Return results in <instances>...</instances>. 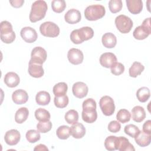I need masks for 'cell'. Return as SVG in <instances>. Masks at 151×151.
<instances>
[{"mask_svg":"<svg viewBox=\"0 0 151 151\" xmlns=\"http://www.w3.org/2000/svg\"><path fill=\"white\" fill-rule=\"evenodd\" d=\"M48 6L45 1L38 0L35 1L31 6L29 18L31 22H35L43 19L46 14Z\"/></svg>","mask_w":151,"mask_h":151,"instance_id":"6da1fadb","label":"cell"},{"mask_svg":"<svg viewBox=\"0 0 151 151\" xmlns=\"http://www.w3.org/2000/svg\"><path fill=\"white\" fill-rule=\"evenodd\" d=\"M94 31L90 27H83L78 29L73 30L70 35L71 41L75 44H81L84 41L93 38Z\"/></svg>","mask_w":151,"mask_h":151,"instance_id":"7a4b0ae2","label":"cell"},{"mask_svg":"<svg viewBox=\"0 0 151 151\" xmlns=\"http://www.w3.org/2000/svg\"><path fill=\"white\" fill-rule=\"evenodd\" d=\"M106 13L104 6L100 4L91 5L84 10L85 18L88 21H96L103 18Z\"/></svg>","mask_w":151,"mask_h":151,"instance_id":"3957f363","label":"cell"},{"mask_svg":"<svg viewBox=\"0 0 151 151\" xmlns=\"http://www.w3.org/2000/svg\"><path fill=\"white\" fill-rule=\"evenodd\" d=\"M150 34V18H147L143 21L141 25L134 29L133 32V35L135 39L142 40L146 38Z\"/></svg>","mask_w":151,"mask_h":151,"instance_id":"277c9868","label":"cell"},{"mask_svg":"<svg viewBox=\"0 0 151 151\" xmlns=\"http://www.w3.org/2000/svg\"><path fill=\"white\" fill-rule=\"evenodd\" d=\"M115 25L117 29L123 34H127L132 29L133 24L132 20L127 16L120 15L115 18Z\"/></svg>","mask_w":151,"mask_h":151,"instance_id":"5b68a950","label":"cell"},{"mask_svg":"<svg viewBox=\"0 0 151 151\" xmlns=\"http://www.w3.org/2000/svg\"><path fill=\"white\" fill-rule=\"evenodd\" d=\"M41 34L47 37H56L60 34V28L54 22L51 21L44 22L40 27Z\"/></svg>","mask_w":151,"mask_h":151,"instance_id":"8992f818","label":"cell"},{"mask_svg":"<svg viewBox=\"0 0 151 151\" xmlns=\"http://www.w3.org/2000/svg\"><path fill=\"white\" fill-rule=\"evenodd\" d=\"M99 105L103 113L106 116H111L115 111L114 100L109 96H103L100 100Z\"/></svg>","mask_w":151,"mask_h":151,"instance_id":"52a82bcc","label":"cell"},{"mask_svg":"<svg viewBox=\"0 0 151 151\" xmlns=\"http://www.w3.org/2000/svg\"><path fill=\"white\" fill-rule=\"evenodd\" d=\"M47 54L44 48L41 47H35L31 51V60L32 63L42 64L46 60Z\"/></svg>","mask_w":151,"mask_h":151,"instance_id":"ba28073f","label":"cell"},{"mask_svg":"<svg viewBox=\"0 0 151 151\" xmlns=\"http://www.w3.org/2000/svg\"><path fill=\"white\" fill-rule=\"evenodd\" d=\"M20 34L21 38L28 43L35 42L38 38V35L35 29L30 27L22 28L21 30Z\"/></svg>","mask_w":151,"mask_h":151,"instance_id":"9c48e42d","label":"cell"},{"mask_svg":"<svg viewBox=\"0 0 151 151\" xmlns=\"http://www.w3.org/2000/svg\"><path fill=\"white\" fill-rule=\"evenodd\" d=\"M67 58L70 63L74 65H78L82 63L84 55L80 50L73 48L68 51Z\"/></svg>","mask_w":151,"mask_h":151,"instance_id":"30bf717a","label":"cell"},{"mask_svg":"<svg viewBox=\"0 0 151 151\" xmlns=\"http://www.w3.org/2000/svg\"><path fill=\"white\" fill-rule=\"evenodd\" d=\"M72 91L74 96L78 99H82L86 97L88 91L87 86L83 82L78 81L73 85Z\"/></svg>","mask_w":151,"mask_h":151,"instance_id":"8fae6325","label":"cell"},{"mask_svg":"<svg viewBox=\"0 0 151 151\" xmlns=\"http://www.w3.org/2000/svg\"><path fill=\"white\" fill-rule=\"evenodd\" d=\"M20 133L16 129H11L7 131L4 136L5 143L9 146L17 145L20 140Z\"/></svg>","mask_w":151,"mask_h":151,"instance_id":"7c38bea8","label":"cell"},{"mask_svg":"<svg viewBox=\"0 0 151 151\" xmlns=\"http://www.w3.org/2000/svg\"><path fill=\"white\" fill-rule=\"evenodd\" d=\"M116 150L120 151H134L135 149L132 144H131L129 140L124 137H117L116 141Z\"/></svg>","mask_w":151,"mask_h":151,"instance_id":"4fadbf2b","label":"cell"},{"mask_svg":"<svg viewBox=\"0 0 151 151\" xmlns=\"http://www.w3.org/2000/svg\"><path fill=\"white\" fill-rule=\"evenodd\" d=\"M99 61L103 67L109 68L117 62V57L112 52H104L101 55Z\"/></svg>","mask_w":151,"mask_h":151,"instance_id":"5bb4252c","label":"cell"},{"mask_svg":"<svg viewBox=\"0 0 151 151\" xmlns=\"http://www.w3.org/2000/svg\"><path fill=\"white\" fill-rule=\"evenodd\" d=\"M80 12L74 8L68 10L64 15L65 21L70 24H77L81 20Z\"/></svg>","mask_w":151,"mask_h":151,"instance_id":"9a60e30c","label":"cell"},{"mask_svg":"<svg viewBox=\"0 0 151 151\" xmlns=\"http://www.w3.org/2000/svg\"><path fill=\"white\" fill-rule=\"evenodd\" d=\"M28 73L34 78H40L43 76L44 71L42 64H39L31 62L30 60L28 64Z\"/></svg>","mask_w":151,"mask_h":151,"instance_id":"2e32d148","label":"cell"},{"mask_svg":"<svg viewBox=\"0 0 151 151\" xmlns=\"http://www.w3.org/2000/svg\"><path fill=\"white\" fill-rule=\"evenodd\" d=\"M70 134L76 139H81L86 134V129L82 123L76 122L70 127Z\"/></svg>","mask_w":151,"mask_h":151,"instance_id":"e0dca14e","label":"cell"},{"mask_svg":"<svg viewBox=\"0 0 151 151\" xmlns=\"http://www.w3.org/2000/svg\"><path fill=\"white\" fill-rule=\"evenodd\" d=\"M12 99L14 103L17 104H22L28 101V95L26 91L22 89H18L13 92Z\"/></svg>","mask_w":151,"mask_h":151,"instance_id":"ac0fdd59","label":"cell"},{"mask_svg":"<svg viewBox=\"0 0 151 151\" xmlns=\"http://www.w3.org/2000/svg\"><path fill=\"white\" fill-rule=\"evenodd\" d=\"M4 80L5 84L11 88L17 87L20 82L19 76L14 72L7 73L4 76Z\"/></svg>","mask_w":151,"mask_h":151,"instance_id":"d6986e66","label":"cell"},{"mask_svg":"<svg viewBox=\"0 0 151 151\" xmlns=\"http://www.w3.org/2000/svg\"><path fill=\"white\" fill-rule=\"evenodd\" d=\"M136 143L140 147H146L150 145L151 142V134L144 132L143 130L134 137Z\"/></svg>","mask_w":151,"mask_h":151,"instance_id":"ffe728a7","label":"cell"},{"mask_svg":"<svg viewBox=\"0 0 151 151\" xmlns=\"http://www.w3.org/2000/svg\"><path fill=\"white\" fill-rule=\"evenodd\" d=\"M129 11L132 14H139L143 9V2L141 0H126Z\"/></svg>","mask_w":151,"mask_h":151,"instance_id":"44dd1931","label":"cell"},{"mask_svg":"<svg viewBox=\"0 0 151 151\" xmlns=\"http://www.w3.org/2000/svg\"><path fill=\"white\" fill-rule=\"evenodd\" d=\"M103 46L107 48H114L117 44L116 37L111 32L105 33L101 38Z\"/></svg>","mask_w":151,"mask_h":151,"instance_id":"7402d4cb","label":"cell"},{"mask_svg":"<svg viewBox=\"0 0 151 151\" xmlns=\"http://www.w3.org/2000/svg\"><path fill=\"white\" fill-rule=\"evenodd\" d=\"M132 119L137 123L142 122L146 117V112L143 107L140 106H134L132 110Z\"/></svg>","mask_w":151,"mask_h":151,"instance_id":"603a6c76","label":"cell"},{"mask_svg":"<svg viewBox=\"0 0 151 151\" xmlns=\"http://www.w3.org/2000/svg\"><path fill=\"white\" fill-rule=\"evenodd\" d=\"M51 100V96L48 92L46 91H40L37 93L35 97V101L38 105H48Z\"/></svg>","mask_w":151,"mask_h":151,"instance_id":"cb8c5ba5","label":"cell"},{"mask_svg":"<svg viewBox=\"0 0 151 151\" xmlns=\"http://www.w3.org/2000/svg\"><path fill=\"white\" fill-rule=\"evenodd\" d=\"M81 116L83 121L87 123H92L97 120V113L96 110H83Z\"/></svg>","mask_w":151,"mask_h":151,"instance_id":"d4e9b609","label":"cell"},{"mask_svg":"<svg viewBox=\"0 0 151 151\" xmlns=\"http://www.w3.org/2000/svg\"><path fill=\"white\" fill-rule=\"evenodd\" d=\"M145 69L144 65L137 61H134L129 70V76L131 77L136 78Z\"/></svg>","mask_w":151,"mask_h":151,"instance_id":"484cf974","label":"cell"},{"mask_svg":"<svg viewBox=\"0 0 151 151\" xmlns=\"http://www.w3.org/2000/svg\"><path fill=\"white\" fill-rule=\"evenodd\" d=\"M28 115V109L25 107H21L15 113V120L17 123L21 124L27 119Z\"/></svg>","mask_w":151,"mask_h":151,"instance_id":"4316f807","label":"cell"},{"mask_svg":"<svg viewBox=\"0 0 151 151\" xmlns=\"http://www.w3.org/2000/svg\"><path fill=\"white\" fill-rule=\"evenodd\" d=\"M150 96V90L146 87H140L136 92V97L138 100L142 103L146 102L149 99Z\"/></svg>","mask_w":151,"mask_h":151,"instance_id":"83f0119b","label":"cell"},{"mask_svg":"<svg viewBox=\"0 0 151 151\" xmlns=\"http://www.w3.org/2000/svg\"><path fill=\"white\" fill-rule=\"evenodd\" d=\"M35 117L40 122H46L50 120L51 115L48 110L42 108H39L35 111Z\"/></svg>","mask_w":151,"mask_h":151,"instance_id":"f1b7e54d","label":"cell"},{"mask_svg":"<svg viewBox=\"0 0 151 151\" xmlns=\"http://www.w3.org/2000/svg\"><path fill=\"white\" fill-rule=\"evenodd\" d=\"M68 90V86L64 82H60L53 87V93L55 96L65 95Z\"/></svg>","mask_w":151,"mask_h":151,"instance_id":"f546056e","label":"cell"},{"mask_svg":"<svg viewBox=\"0 0 151 151\" xmlns=\"http://www.w3.org/2000/svg\"><path fill=\"white\" fill-rule=\"evenodd\" d=\"M131 118V114L126 109H120L117 113L116 119L122 123H126L130 121Z\"/></svg>","mask_w":151,"mask_h":151,"instance_id":"4dcf8cb0","label":"cell"},{"mask_svg":"<svg viewBox=\"0 0 151 151\" xmlns=\"http://www.w3.org/2000/svg\"><path fill=\"white\" fill-rule=\"evenodd\" d=\"M57 136L62 140L68 139L70 135V127L65 125H63L58 127L56 131Z\"/></svg>","mask_w":151,"mask_h":151,"instance_id":"1f68e13d","label":"cell"},{"mask_svg":"<svg viewBox=\"0 0 151 151\" xmlns=\"http://www.w3.org/2000/svg\"><path fill=\"white\" fill-rule=\"evenodd\" d=\"M64 118L67 123L73 124L77 122L78 120V113L76 110L71 109L65 114Z\"/></svg>","mask_w":151,"mask_h":151,"instance_id":"d6a6232c","label":"cell"},{"mask_svg":"<svg viewBox=\"0 0 151 151\" xmlns=\"http://www.w3.org/2000/svg\"><path fill=\"white\" fill-rule=\"evenodd\" d=\"M66 3L64 0H53L51 2V8L54 12L61 13L64 11Z\"/></svg>","mask_w":151,"mask_h":151,"instance_id":"836d02e7","label":"cell"},{"mask_svg":"<svg viewBox=\"0 0 151 151\" xmlns=\"http://www.w3.org/2000/svg\"><path fill=\"white\" fill-rule=\"evenodd\" d=\"M27 140L31 143H34L38 141L41 138L40 132L34 129L29 130L26 133L25 135Z\"/></svg>","mask_w":151,"mask_h":151,"instance_id":"e575fe53","label":"cell"},{"mask_svg":"<svg viewBox=\"0 0 151 151\" xmlns=\"http://www.w3.org/2000/svg\"><path fill=\"white\" fill-rule=\"evenodd\" d=\"M68 97L65 94L61 96H55L54 99V102L55 106L58 108H64L68 104Z\"/></svg>","mask_w":151,"mask_h":151,"instance_id":"d590c367","label":"cell"},{"mask_svg":"<svg viewBox=\"0 0 151 151\" xmlns=\"http://www.w3.org/2000/svg\"><path fill=\"white\" fill-rule=\"evenodd\" d=\"M123 6L121 0H111L109 2V8L111 12L115 14L121 11Z\"/></svg>","mask_w":151,"mask_h":151,"instance_id":"8d00e7d4","label":"cell"},{"mask_svg":"<svg viewBox=\"0 0 151 151\" xmlns=\"http://www.w3.org/2000/svg\"><path fill=\"white\" fill-rule=\"evenodd\" d=\"M117 137L115 136H109L104 140V146L107 150H116V141Z\"/></svg>","mask_w":151,"mask_h":151,"instance_id":"74e56055","label":"cell"},{"mask_svg":"<svg viewBox=\"0 0 151 151\" xmlns=\"http://www.w3.org/2000/svg\"><path fill=\"white\" fill-rule=\"evenodd\" d=\"M52 126V123L50 120L46 122H40L37 124V129L40 133H45L51 130Z\"/></svg>","mask_w":151,"mask_h":151,"instance_id":"f35d334b","label":"cell"},{"mask_svg":"<svg viewBox=\"0 0 151 151\" xmlns=\"http://www.w3.org/2000/svg\"><path fill=\"white\" fill-rule=\"evenodd\" d=\"M124 133L132 137H134L140 132L139 129L134 124H129L126 125L124 129Z\"/></svg>","mask_w":151,"mask_h":151,"instance_id":"ab89813d","label":"cell"},{"mask_svg":"<svg viewBox=\"0 0 151 151\" xmlns=\"http://www.w3.org/2000/svg\"><path fill=\"white\" fill-rule=\"evenodd\" d=\"M13 31L11 24L7 21H3L1 22L0 32L1 34H6Z\"/></svg>","mask_w":151,"mask_h":151,"instance_id":"60d3db41","label":"cell"},{"mask_svg":"<svg viewBox=\"0 0 151 151\" xmlns=\"http://www.w3.org/2000/svg\"><path fill=\"white\" fill-rule=\"evenodd\" d=\"M110 68L111 73L115 76H119L124 71V66L121 63L116 62Z\"/></svg>","mask_w":151,"mask_h":151,"instance_id":"b9f144b4","label":"cell"},{"mask_svg":"<svg viewBox=\"0 0 151 151\" xmlns=\"http://www.w3.org/2000/svg\"><path fill=\"white\" fill-rule=\"evenodd\" d=\"M96 102L92 98H88L85 100L82 104L83 110L86 109H91V110H96Z\"/></svg>","mask_w":151,"mask_h":151,"instance_id":"7bdbcfd3","label":"cell"},{"mask_svg":"<svg viewBox=\"0 0 151 151\" xmlns=\"http://www.w3.org/2000/svg\"><path fill=\"white\" fill-rule=\"evenodd\" d=\"M15 33L14 31L6 34H1V40L6 44L12 43L15 40Z\"/></svg>","mask_w":151,"mask_h":151,"instance_id":"ee69618b","label":"cell"},{"mask_svg":"<svg viewBox=\"0 0 151 151\" xmlns=\"http://www.w3.org/2000/svg\"><path fill=\"white\" fill-rule=\"evenodd\" d=\"M121 124L116 120L111 121L108 124V130L111 133H117L120 130Z\"/></svg>","mask_w":151,"mask_h":151,"instance_id":"f6af8a7d","label":"cell"},{"mask_svg":"<svg viewBox=\"0 0 151 151\" xmlns=\"http://www.w3.org/2000/svg\"><path fill=\"white\" fill-rule=\"evenodd\" d=\"M143 131L146 133L151 134V120H148L143 125Z\"/></svg>","mask_w":151,"mask_h":151,"instance_id":"bcb514c9","label":"cell"},{"mask_svg":"<svg viewBox=\"0 0 151 151\" xmlns=\"http://www.w3.org/2000/svg\"><path fill=\"white\" fill-rule=\"evenodd\" d=\"M9 3L14 8H20L22 6L24 3V0H14L9 1Z\"/></svg>","mask_w":151,"mask_h":151,"instance_id":"7dc6e473","label":"cell"},{"mask_svg":"<svg viewBox=\"0 0 151 151\" xmlns=\"http://www.w3.org/2000/svg\"><path fill=\"white\" fill-rule=\"evenodd\" d=\"M34 150H48V149L45 145L42 144H40L38 145H37L34 149Z\"/></svg>","mask_w":151,"mask_h":151,"instance_id":"c3c4849f","label":"cell"}]
</instances>
